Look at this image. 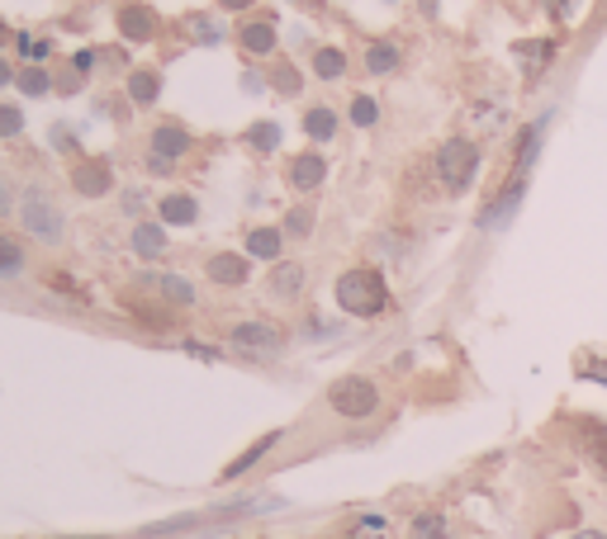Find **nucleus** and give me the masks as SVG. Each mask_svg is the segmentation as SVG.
I'll list each match as a JSON object with an SVG mask.
<instances>
[{
    "label": "nucleus",
    "instance_id": "nucleus-12",
    "mask_svg": "<svg viewBox=\"0 0 607 539\" xmlns=\"http://www.w3.org/2000/svg\"><path fill=\"white\" fill-rule=\"evenodd\" d=\"M248 270H252V260L248 256H232V252H218L214 260H210V280L214 284H248Z\"/></svg>",
    "mask_w": 607,
    "mask_h": 539
},
{
    "label": "nucleus",
    "instance_id": "nucleus-21",
    "mask_svg": "<svg viewBox=\"0 0 607 539\" xmlns=\"http://www.w3.org/2000/svg\"><path fill=\"white\" fill-rule=\"evenodd\" d=\"M276 440H280V431H266V436L256 440L248 454H238V459H232V464L224 469V478H228V483H232V478H242V473H248V469H252V464H256V459H262L266 450H276Z\"/></svg>",
    "mask_w": 607,
    "mask_h": 539
},
{
    "label": "nucleus",
    "instance_id": "nucleus-24",
    "mask_svg": "<svg viewBox=\"0 0 607 539\" xmlns=\"http://www.w3.org/2000/svg\"><path fill=\"white\" fill-rule=\"evenodd\" d=\"M15 86H20L29 100H38V95H48V90H53V76H48L43 67H20V72H15Z\"/></svg>",
    "mask_w": 607,
    "mask_h": 539
},
{
    "label": "nucleus",
    "instance_id": "nucleus-25",
    "mask_svg": "<svg viewBox=\"0 0 607 539\" xmlns=\"http://www.w3.org/2000/svg\"><path fill=\"white\" fill-rule=\"evenodd\" d=\"M408 539H446V516L442 511H422V516L408 525Z\"/></svg>",
    "mask_w": 607,
    "mask_h": 539
},
{
    "label": "nucleus",
    "instance_id": "nucleus-32",
    "mask_svg": "<svg viewBox=\"0 0 607 539\" xmlns=\"http://www.w3.org/2000/svg\"><path fill=\"white\" fill-rule=\"evenodd\" d=\"M190 29H195V43H224V29L210 20V15H190Z\"/></svg>",
    "mask_w": 607,
    "mask_h": 539
},
{
    "label": "nucleus",
    "instance_id": "nucleus-11",
    "mask_svg": "<svg viewBox=\"0 0 607 539\" xmlns=\"http://www.w3.org/2000/svg\"><path fill=\"white\" fill-rule=\"evenodd\" d=\"M522 194H527V180H522V176H513V180H508V190H503L498 200L480 214V228H503V218H508V214H518Z\"/></svg>",
    "mask_w": 607,
    "mask_h": 539
},
{
    "label": "nucleus",
    "instance_id": "nucleus-33",
    "mask_svg": "<svg viewBox=\"0 0 607 539\" xmlns=\"http://www.w3.org/2000/svg\"><path fill=\"white\" fill-rule=\"evenodd\" d=\"M270 86H276L280 95H300V86H304V81H300V72H294L290 62H286V67H276V72H270Z\"/></svg>",
    "mask_w": 607,
    "mask_h": 539
},
{
    "label": "nucleus",
    "instance_id": "nucleus-36",
    "mask_svg": "<svg viewBox=\"0 0 607 539\" xmlns=\"http://www.w3.org/2000/svg\"><path fill=\"white\" fill-rule=\"evenodd\" d=\"M96 62H100V57H96V52H90V48H81V52H76V72H81V76H86L90 67H96Z\"/></svg>",
    "mask_w": 607,
    "mask_h": 539
},
{
    "label": "nucleus",
    "instance_id": "nucleus-42",
    "mask_svg": "<svg viewBox=\"0 0 607 539\" xmlns=\"http://www.w3.org/2000/svg\"><path fill=\"white\" fill-rule=\"evenodd\" d=\"M0 38H5V34H0Z\"/></svg>",
    "mask_w": 607,
    "mask_h": 539
},
{
    "label": "nucleus",
    "instance_id": "nucleus-13",
    "mask_svg": "<svg viewBox=\"0 0 607 539\" xmlns=\"http://www.w3.org/2000/svg\"><path fill=\"white\" fill-rule=\"evenodd\" d=\"M286 252V232L280 228H252L248 232V256L252 260H280Z\"/></svg>",
    "mask_w": 607,
    "mask_h": 539
},
{
    "label": "nucleus",
    "instance_id": "nucleus-18",
    "mask_svg": "<svg viewBox=\"0 0 607 539\" xmlns=\"http://www.w3.org/2000/svg\"><path fill=\"white\" fill-rule=\"evenodd\" d=\"M304 133H308V142H332V133H338V114H332L328 104H314V110L304 114Z\"/></svg>",
    "mask_w": 607,
    "mask_h": 539
},
{
    "label": "nucleus",
    "instance_id": "nucleus-37",
    "mask_svg": "<svg viewBox=\"0 0 607 539\" xmlns=\"http://www.w3.org/2000/svg\"><path fill=\"white\" fill-rule=\"evenodd\" d=\"M53 142H58L62 152H72V133H67V128H53Z\"/></svg>",
    "mask_w": 607,
    "mask_h": 539
},
{
    "label": "nucleus",
    "instance_id": "nucleus-8",
    "mask_svg": "<svg viewBox=\"0 0 607 539\" xmlns=\"http://www.w3.org/2000/svg\"><path fill=\"white\" fill-rule=\"evenodd\" d=\"M72 185L81 190L86 200H100V194L114 190V176H110L105 162H76V166H72Z\"/></svg>",
    "mask_w": 607,
    "mask_h": 539
},
{
    "label": "nucleus",
    "instance_id": "nucleus-23",
    "mask_svg": "<svg viewBox=\"0 0 607 539\" xmlns=\"http://www.w3.org/2000/svg\"><path fill=\"white\" fill-rule=\"evenodd\" d=\"M314 76H323V81H338V76H346V52L318 48L314 52Z\"/></svg>",
    "mask_w": 607,
    "mask_h": 539
},
{
    "label": "nucleus",
    "instance_id": "nucleus-4",
    "mask_svg": "<svg viewBox=\"0 0 607 539\" xmlns=\"http://www.w3.org/2000/svg\"><path fill=\"white\" fill-rule=\"evenodd\" d=\"M20 222H24V232L38 236V242H58L62 236V208L58 200L48 190H24V200H20Z\"/></svg>",
    "mask_w": 607,
    "mask_h": 539
},
{
    "label": "nucleus",
    "instance_id": "nucleus-30",
    "mask_svg": "<svg viewBox=\"0 0 607 539\" xmlns=\"http://www.w3.org/2000/svg\"><path fill=\"white\" fill-rule=\"evenodd\" d=\"M541 133H546V118H541V124H532V128H527V133H522V152H518V176H522V170H527V166H532V162H536V147H541Z\"/></svg>",
    "mask_w": 607,
    "mask_h": 539
},
{
    "label": "nucleus",
    "instance_id": "nucleus-40",
    "mask_svg": "<svg viewBox=\"0 0 607 539\" xmlns=\"http://www.w3.org/2000/svg\"><path fill=\"white\" fill-rule=\"evenodd\" d=\"M570 539H607L603 530H579V535H570Z\"/></svg>",
    "mask_w": 607,
    "mask_h": 539
},
{
    "label": "nucleus",
    "instance_id": "nucleus-19",
    "mask_svg": "<svg viewBox=\"0 0 607 539\" xmlns=\"http://www.w3.org/2000/svg\"><path fill=\"white\" fill-rule=\"evenodd\" d=\"M304 288V266H294V260H286V266L270 270V294L276 298H294Z\"/></svg>",
    "mask_w": 607,
    "mask_h": 539
},
{
    "label": "nucleus",
    "instance_id": "nucleus-2",
    "mask_svg": "<svg viewBox=\"0 0 607 539\" xmlns=\"http://www.w3.org/2000/svg\"><path fill=\"white\" fill-rule=\"evenodd\" d=\"M328 407L338 416H346V422H366V416H376V407H380V388L361 374H346L328 388Z\"/></svg>",
    "mask_w": 607,
    "mask_h": 539
},
{
    "label": "nucleus",
    "instance_id": "nucleus-17",
    "mask_svg": "<svg viewBox=\"0 0 607 539\" xmlns=\"http://www.w3.org/2000/svg\"><path fill=\"white\" fill-rule=\"evenodd\" d=\"M162 252H166L162 222H138V228H134V256H138V260H157Z\"/></svg>",
    "mask_w": 607,
    "mask_h": 539
},
{
    "label": "nucleus",
    "instance_id": "nucleus-26",
    "mask_svg": "<svg viewBox=\"0 0 607 539\" xmlns=\"http://www.w3.org/2000/svg\"><path fill=\"white\" fill-rule=\"evenodd\" d=\"M513 52H518V57L527 62V72H541V67H546V62L555 57V43H551V38H541V43H518V48H513Z\"/></svg>",
    "mask_w": 607,
    "mask_h": 539
},
{
    "label": "nucleus",
    "instance_id": "nucleus-5",
    "mask_svg": "<svg viewBox=\"0 0 607 539\" xmlns=\"http://www.w3.org/2000/svg\"><path fill=\"white\" fill-rule=\"evenodd\" d=\"M190 147H195V138L186 133L180 124H162L157 133H152V156H148V166L157 170V176H166L172 170V162H180Z\"/></svg>",
    "mask_w": 607,
    "mask_h": 539
},
{
    "label": "nucleus",
    "instance_id": "nucleus-3",
    "mask_svg": "<svg viewBox=\"0 0 607 539\" xmlns=\"http://www.w3.org/2000/svg\"><path fill=\"white\" fill-rule=\"evenodd\" d=\"M475 170H480V147H475L470 138H451L442 152H437V176H442L446 194H465L475 180Z\"/></svg>",
    "mask_w": 607,
    "mask_h": 539
},
{
    "label": "nucleus",
    "instance_id": "nucleus-9",
    "mask_svg": "<svg viewBox=\"0 0 607 539\" xmlns=\"http://www.w3.org/2000/svg\"><path fill=\"white\" fill-rule=\"evenodd\" d=\"M119 34L128 43H152L157 38V15L148 5H124L119 10Z\"/></svg>",
    "mask_w": 607,
    "mask_h": 539
},
{
    "label": "nucleus",
    "instance_id": "nucleus-16",
    "mask_svg": "<svg viewBox=\"0 0 607 539\" xmlns=\"http://www.w3.org/2000/svg\"><path fill=\"white\" fill-rule=\"evenodd\" d=\"M162 95V76L152 72V67H134L128 72V100L134 104H157Z\"/></svg>",
    "mask_w": 607,
    "mask_h": 539
},
{
    "label": "nucleus",
    "instance_id": "nucleus-7",
    "mask_svg": "<svg viewBox=\"0 0 607 539\" xmlns=\"http://www.w3.org/2000/svg\"><path fill=\"white\" fill-rule=\"evenodd\" d=\"M138 288H152V294H162L166 304H176V308L195 304V284L180 280V274H143V280H138Z\"/></svg>",
    "mask_w": 607,
    "mask_h": 539
},
{
    "label": "nucleus",
    "instance_id": "nucleus-29",
    "mask_svg": "<svg viewBox=\"0 0 607 539\" xmlns=\"http://www.w3.org/2000/svg\"><path fill=\"white\" fill-rule=\"evenodd\" d=\"M15 270H24V246L0 232V274H15Z\"/></svg>",
    "mask_w": 607,
    "mask_h": 539
},
{
    "label": "nucleus",
    "instance_id": "nucleus-15",
    "mask_svg": "<svg viewBox=\"0 0 607 539\" xmlns=\"http://www.w3.org/2000/svg\"><path fill=\"white\" fill-rule=\"evenodd\" d=\"M162 222H172V228H190V222L200 218V204L190 200V194H166V200L157 204Z\"/></svg>",
    "mask_w": 607,
    "mask_h": 539
},
{
    "label": "nucleus",
    "instance_id": "nucleus-38",
    "mask_svg": "<svg viewBox=\"0 0 607 539\" xmlns=\"http://www.w3.org/2000/svg\"><path fill=\"white\" fill-rule=\"evenodd\" d=\"M15 81V67H10V62H0V86H10Z\"/></svg>",
    "mask_w": 607,
    "mask_h": 539
},
{
    "label": "nucleus",
    "instance_id": "nucleus-31",
    "mask_svg": "<svg viewBox=\"0 0 607 539\" xmlns=\"http://www.w3.org/2000/svg\"><path fill=\"white\" fill-rule=\"evenodd\" d=\"M24 133V110L20 104H0V138H20Z\"/></svg>",
    "mask_w": 607,
    "mask_h": 539
},
{
    "label": "nucleus",
    "instance_id": "nucleus-27",
    "mask_svg": "<svg viewBox=\"0 0 607 539\" xmlns=\"http://www.w3.org/2000/svg\"><path fill=\"white\" fill-rule=\"evenodd\" d=\"M280 142H286L280 124H252V128H248V147H256V152H276Z\"/></svg>",
    "mask_w": 607,
    "mask_h": 539
},
{
    "label": "nucleus",
    "instance_id": "nucleus-14",
    "mask_svg": "<svg viewBox=\"0 0 607 539\" xmlns=\"http://www.w3.org/2000/svg\"><path fill=\"white\" fill-rule=\"evenodd\" d=\"M399 57H404V48L390 43V38H376V43L366 48V72L370 76H390V72H399Z\"/></svg>",
    "mask_w": 607,
    "mask_h": 539
},
{
    "label": "nucleus",
    "instance_id": "nucleus-20",
    "mask_svg": "<svg viewBox=\"0 0 607 539\" xmlns=\"http://www.w3.org/2000/svg\"><path fill=\"white\" fill-rule=\"evenodd\" d=\"M238 43L248 52H256V57H266V52H276V29H270V24H242Z\"/></svg>",
    "mask_w": 607,
    "mask_h": 539
},
{
    "label": "nucleus",
    "instance_id": "nucleus-35",
    "mask_svg": "<svg viewBox=\"0 0 607 539\" xmlns=\"http://www.w3.org/2000/svg\"><path fill=\"white\" fill-rule=\"evenodd\" d=\"M346 539H384V521H380V516H366Z\"/></svg>",
    "mask_w": 607,
    "mask_h": 539
},
{
    "label": "nucleus",
    "instance_id": "nucleus-41",
    "mask_svg": "<svg viewBox=\"0 0 607 539\" xmlns=\"http://www.w3.org/2000/svg\"><path fill=\"white\" fill-rule=\"evenodd\" d=\"M5 208H10V194H5V185H0V218H5Z\"/></svg>",
    "mask_w": 607,
    "mask_h": 539
},
{
    "label": "nucleus",
    "instance_id": "nucleus-1",
    "mask_svg": "<svg viewBox=\"0 0 607 539\" xmlns=\"http://www.w3.org/2000/svg\"><path fill=\"white\" fill-rule=\"evenodd\" d=\"M338 308L346 318H380L390 308V284L380 280V270H346L338 280Z\"/></svg>",
    "mask_w": 607,
    "mask_h": 539
},
{
    "label": "nucleus",
    "instance_id": "nucleus-22",
    "mask_svg": "<svg viewBox=\"0 0 607 539\" xmlns=\"http://www.w3.org/2000/svg\"><path fill=\"white\" fill-rule=\"evenodd\" d=\"M579 431H584V454L603 469V478H607V426L603 422H584Z\"/></svg>",
    "mask_w": 607,
    "mask_h": 539
},
{
    "label": "nucleus",
    "instance_id": "nucleus-28",
    "mask_svg": "<svg viewBox=\"0 0 607 539\" xmlns=\"http://www.w3.org/2000/svg\"><path fill=\"white\" fill-rule=\"evenodd\" d=\"M346 118H352L356 128H376L380 124V104L370 100V95H356L352 104H346Z\"/></svg>",
    "mask_w": 607,
    "mask_h": 539
},
{
    "label": "nucleus",
    "instance_id": "nucleus-10",
    "mask_svg": "<svg viewBox=\"0 0 607 539\" xmlns=\"http://www.w3.org/2000/svg\"><path fill=\"white\" fill-rule=\"evenodd\" d=\"M323 180H328V162H323L318 152H304V156H294V162H290V185L294 190L314 194Z\"/></svg>",
    "mask_w": 607,
    "mask_h": 539
},
{
    "label": "nucleus",
    "instance_id": "nucleus-6",
    "mask_svg": "<svg viewBox=\"0 0 607 539\" xmlns=\"http://www.w3.org/2000/svg\"><path fill=\"white\" fill-rule=\"evenodd\" d=\"M232 350H242V355H256V360H270V355H280V332L276 326H266V322H242V326H232Z\"/></svg>",
    "mask_w": 607,
    "mask_h": 539
},
{
    "label": "nucleus",
    "instance_id": "nucleus-39",
    "mask_svg": "<svg viewBox=\"0 0 607 539\" xmlns=\"http://www.w3.org/2000/svg\"><path fill=\"white\" fill-rule=\"evenodd\" d=\"M218 5H224V10H248L252 0H218Z\"/></svg>",
    "mask_w": 607,
    "mask_h": 539
},
{
    "label": "nucleus",
    "instance_id": "nucleus-34",
    "mask_svg": "<svg viewBox=\"0 0 607 539\" xmlns=\"http://www.w3.org/2000/svg\"><path fill=\"white\" fill-rule=\"evenodd\" d=\"M286 232L290 236H308V232H314V208H290V214H286Z\"/></svg>",
    "mask_w": 607,
    "mask_h": 539
}]
</instances>
